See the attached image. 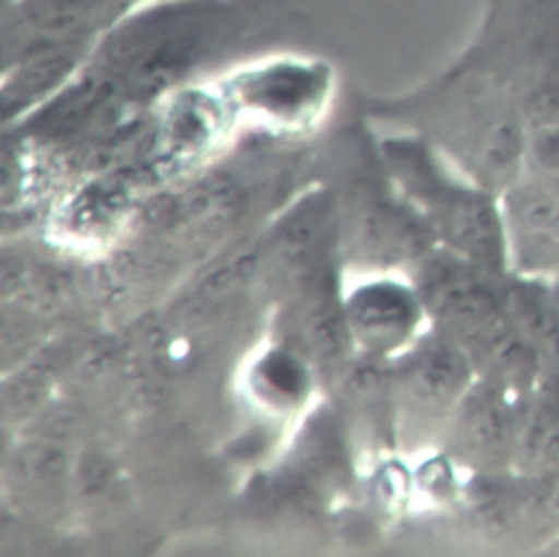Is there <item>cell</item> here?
<instances>
[{
    "instance_id": "cell-2",
    "label": "cell",
    "mask_w": 559,
    "mask_h": 557,
    "mask_svg": "<svg viewBox=\"0 0 559 557\" xmlns=\"http://www.w3.org/2000/svg\"><path fill=\"white\" fill-rule=\"evenodd\" d=\"M522 400L476 378L452 411L454 452L472 467L500 474L513 467Z\"/></svg>"
},
{
    "instance_id": "cell-6",
    "label": "cell",
    "mask_w": 559,
    "mask_h": 557,
    "mask_svg": "<svg viewBox=\"0 0 559 557\" xmlns=\"http://www.w3.org/2000/svg\"><path fill=\"white\" fill-rule=\"evenodd\" d=\"M513 467L520 474L559 470V402L533 393L520 404Z\"/></svg>"
},
{
    "instance_id": "cell-4",
    "label": "cell",
    "mask_w": 559,
    "mask_h": 557,
    "mask_svg": "<svg viewBox=\"0 0 559 557\" xmlns=\"http://www.w3.org/2000/svg\"><path fill=\"white\" fill-rule=\"evenodd\" d=\"M474 378L478 376L467 354L450 336L437 332L406 354L395 371V387L408 413L439 417L456 408Z\"/></svg>"
},
{
    "instance_id": "cell-3",
    "label": "cell",
    "mask_w": 559,
    "mask_h": 557,
    "mask_svg": "<svg viewBox=\"0 0 559 557\" xmlns=\"http://www.w3.org/2000/svg\"><path fill=\"white\" fill-rule=\"evenodd\" d=\"M509 266L518 275L548 277L559 271V186L518 181L502 192Z\"/></svg>"
},
{
    "instance_id": "cell-1",
    "label": "cell",
    "mask_w": 559,
    "mask_h": 557,
    "mask_svg": "<svg viewBox=\"0 0 559 557\" xmlns=\"http://www.w3.org/2000/svg\"><path fill=\"white\" fill-rule=\"evenodd\" d=\"M397 177L424 208V216L450 251L504 277L509 266L502 201L491 190L452 183L417 155H395Z\"/></svg>"
},
{
    "instance_id": "cell-5",
    "label": "cell",
    "mask_w": 559,
    "mask_h": 557,
    "mask_svg": "<svg viewBox=\"0 0 559 557\" xmlns=\"http://www.w3.org/2000/svg\"><path fill=\"white\" fill-rule=\"evenodd\" d=\"M421 299L417 293L389 282L369 284L352 295L345 315L349 332L358 336L369 349L389 352L413 334L419 315Z\"/></svg>"
}]
</instances>
